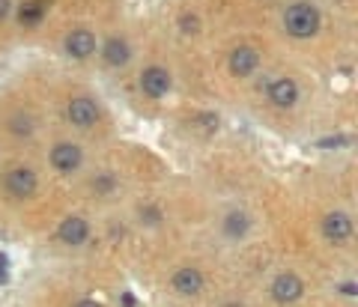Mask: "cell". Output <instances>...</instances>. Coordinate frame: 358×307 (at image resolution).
I'll list each match as a JSON object with an SVG mask.
<instances>
[{"label": "cell", "mask_w": 358, "mask_h": 307, "mask_svg": "<svg viewBox=\"0 0 358 307\" xmlns=\"http://www.w3.org/2000/svg\"><path fill=\"white\" fill-rule=\"evenodd\" d=\"M268 99H272V105H278V108H292L295 99H299L295 81H292V78H278V81H272V84H268Z\"/></svg>", "instance_id": "8"}, {"label": "cell", "mask_w": 358, "mask_h": 307, "mask_svg": "<svg viewBox=\"0 0 358 307\" xmlns=\"http://www.w3.org/2000/svg\"><path fill=\"white\" fill-rule=\"evenodd\" d=\"M93 188H96V191H99V194H108V191H111L113 188V176H99V179H93Z\"/></svg>", "instance_id": "18"}, {"label": "cell", "mask_w": 358, "mask_h": 307, "mask_svg": "<svg viewBox=\"0 0 358 307\" xmlns=\"http://www.w3.org/2000/svg\"><path fill=\"white\" fill-rule=\"evenodd\" d=\"M69 122H75L78 129H87V126H93L96 119H99V108H96V102L93 99H87V96H78V99H72L69 102Z\"/></svg>", "instance_id": "3"}, {"label": "cell", "mask_w": 358, "mask_h": 307, "mask_svg": "<svg viewBox=\"0 0 358 307\" xmlns=\"http://www.w3.org/2000/svg\"><path fill=\"white\" fill-rule=\"evenodd\" d=\"M173 289H176L179 295H197L203 289V274L197 268H179L176 274H173Z\"/></svg>", "instance_id": "12"}, {"label": "cell", "mask_w": 358, "mask_h": 307, "mask_svg": "<svg viewBox=\"0 0 358 307\" xmlns=\"http://www.w3.org/2000/svg\"><path fill=\"white\" fill-rule=\"evenodd\" d=\"M102 57H105V63H108V66H126V63L132 60V48H129L126 39H116V36H113V39L105 42Z\"/></svg>", "instance_id": "13"}, {"label": "cell", "mask_w": 358, "mask_h": 307, "mask_svg": "<svg viewBox=\"0 0 358 307\" xmlns=\"http://www.w3.org/2000/svg\"><path fill=\"white\" fill-rule=\"evenodd\" d=\"M66 51L72 57L84 60V57H90V54L96 51V36H93L90 30H72L66 36Z\"/></svg>", "instance_id": "11"}, {"label": "cell", "mask_w": 358, "mask_h": 307, "mask_svg": "<svg viewBox=\"0 0 358 307\" xmlns=\"http://www.w3.org/2000/svg\"><path fill=\"white\" fill-rule=\"evenodd\" d=\"M3 188H6V194H12L18 200L33 197L36 194V173L30 167H12L3 176Z\"/></svg>", "instance_id": "2"}, {"label": "cell", "mask_w": 358, "mask_h": 307, "mask_svg": "<svg viewBox=\"0 0 358 307\" xmlns=\"http://www.w3.org/2000/svg\"><path fill=\"white\" fill-rule=\"evenodd\" d=\"M322 236L329 241H346L352 236V221L346 218L343 212H332L322 218Z\"/></svg>", "instance_id": "7"}, {"label": "cell", "mask_w": 358, "mask_h": 307, "mask_svg": "<svg viewBox=\"0 0 358 307\" xmlns=\"http://www.w3.org/2000/svg\"><path fill=\"white\" fill-rule=\"evenodd\" d=\"M340 292H343V295H358V286L355 284H343L340 286Z\"/></svg>", "instance_id": "20"}, {"label": "cell", "mask_w": 358, "mask_h": 307, "mask_svg": "<svg viewBox=\"0 0 358 307\" xmlns=\"http://www.w3.org/2000/svg\"><path fill=\"white\" fill-rule=\"evenodd\" d=\"M0 284H6V257L0 254Z\"/></svg>", "instance_id": "21"}, {"label": "cell", "mask_w": 358, "mask_h": 307, "mask_svg": "<svg viewBox=\"0 0 358 307\" xmlns=\"http://www.w3.org/2000/svg\"><path fill=\"white\" fill-rule=\"evenodd\" d=\"M346 143H349L346 134H335V137H322L316 146H319V149H337V146H346Z\"/></svg>", "instance_id": "17"}, {"label": "cell", "mask_w": 358, "mask_h": 307, "mask_svg": "<svg viewBox=\"0 0 358 307\" xmlns=\"http://www.w3.org/2000/svg\"><path fill=\"white\" fill-rule=\"evenodd\" d=\"M182 30H185V33H197V18H194V15H185V18H182Z\"/></svg>", "instance_id": "19"}, {"label": "cell", "mask_w": 358, "mask_h": 307, "mask_svg": "<svg viewBox=\"0 0 358 307\" xmlns=\"http://www.w3.org/2000/svg\"><path fill=\"white\" fill-rule=\"evenodd\" d=\"M42 12H45V3H42V0H27V3H21L18 18H21L24 27H30V24H39V21H42Z\"/></svg>", "instance_id": "14"}, {"label": "cell", "mask_w": 358, "mask_h": 307, "mask_svg": "<svg viewBox=\"0 0 358 307\" xmlns=\"http://www.w3.org/2000/svg\"><path fill=\"white\" fill-rule=\"evenodd\" d=\"M245 230H248V218L242 212H230L227 215V221H224V233L227 236H242Z\"/></svg>", "instance_id": "15"}, {"label": "cell", "mask_w": 358, "mask_h": 307, "mask_svg": "<svg viewBox=\"0 0 358 307\" xmlns=\"http://www.w3.org/2000/svg\"><path fill=\"white\" fill-rule=\"evenodd\" d=\"M257 63H260V54H257L254 48H248V45L236 48V51L230 54V72H233V75H239V78L251 75V72L257 69Z\"/></svg>", "instance_id": "10"}, {"label": "cell", "mask_w": 358, "mask_h": 307, "mask_svg": "<svg viewBox=\"0 0 358 307\" xmlns=\"http://www.w3.org/2000/svg\"><path fill=\"white\" fill-rule=\"evenodd\" d=\"M9 129H12L15 134H30L33 132V122H30V116H12Z\"/></svg>", "instance_id": "16"}, {"label": "cell", "mask_w": 358, "mask_h": 307, "mask_svg": "<svg viewBox=\"0 0 358 307\" xmlns=\"http://www.w3.org/2000/svg\"><path fill=\"white\" fill-rule=\"evenodd\" d=\"M302 292H305V284H302L295 274H278L275 284H272V298L281 301V304L302 298Z\"/></svg>", "instance_id": "6"}, {"label": "cell", "mask_w": 358, "mask_h": 307, "mask_svg": "<svg viewBox=\"0 0 358 307\" xmlns=\"http://www.w3.org/2000/svg\"><path fill=\"white\" fill-rule=\"evenodd\" d=\"M81 146L78 143H57L54 149H51V164L60 170V173H72V170H78L81 167Z\"/></svg>", "instance_id": "5"}, {"label": "cell", "mask_w": 358, "mask_h": 307, "mask_svg": "<svg viewBox=\"0 0 358 307\" xmlns=\"http://www.w3.org/2000/svg\"><path fill=\"white\" fill-rule=\"evenodd\" d=\"M9 15V0H0V18H6Z\"/></svg>", "instance_id": "22"}, {"label": "cell", "mask_w": 358, "mask_h": 307, "mask_svg": "<svg viewBox=\"0 0 358 307\" xmlns=\"http://www.w3.org/2000/svg\"><path fill=\"white\" fill-rule=\"evenodd\" d=\"M284 27L287 33L295 36V39H311L313 33L319 30V12L313 3H292L290 9L284 12Z\"/></svg>", "instance_id": "1"}, {"label": "cell", "mask_w": 358, "mask_h": 307, "mask_svg": "<svg viewBox=\"0 0 358 307\" xmlns=\"http://www.w3.org/2000/svg\"><path fill=\"white\" fill-rule=\"evenodd\" d=\"M140 89H143L146 96H153V99H161V96L170 89V72L161 69V66L143 69V75H140Z\"/></svg>", "instance_id": "4"}, {"label": "cell", "mask_w": 358, "mask_h": 307, "mask_svg": "<svg viewBox=\"0 0 358 307\" xmlns=\"http://www.w3.org/2000/svg\"><path fill=\"white\" fill-rule=\"evenodd\" d=\"M57 236L63 244H84L90 236V224L84 218H78V215H72L60 224V230H57Z\"/></svg>", "instance_id": "9"}]
</instances>
